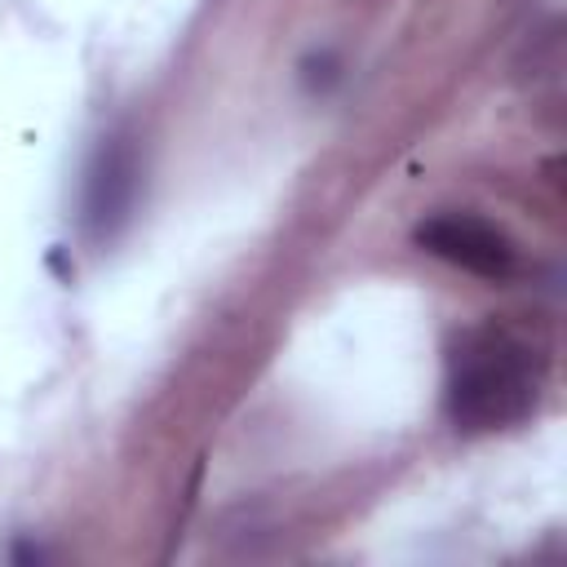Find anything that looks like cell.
Listing matches in <instances>:
<instances>
[{
    "label": "cell",
    "mask_w": 567,
    "mask_h": 567,
    "mask_svg": "<svg viewBox=\"0 0 567 567\" xmlns=\"http://www.w3.org/2000/svg\"><path fill=\"white\" fill-rule=\"evenodd\" d=\"M416 244L465 270V275H478V279H509L518 270V248L509 244L505 230H496L492 221L474 217V213H434L416 226Z\"/></svg>",
    "instance_id": "2"
},
{
    "label": "cell",
    "mask_w": 567,
    "mask_h": 567,
    "mask_svg": "<svg viewBox=\"0 0 567 567\" xmlns=\"http://www.w3.org/2000/svg\"><path fill=\"white\" fill-rule=\"evenodd\" d=\"M545 346L509 323H478L461 332L447 354V416L456 430L492 434L532 416L545 390Z\"/></svg>",
    "instance_id": "1"
},
{
    "label": "cell",
    "mask_w": 567,
    "mask_h": 567,
    "mask_svg": "<svg viewBox=\"0 0 567 567\" xmlns=\"http://www.w3.org/2000/svg\"><path fill=\"white\" fill-rule=\"evenodd\" d=\"M137 146L128 133H111L102 137V146L93 151V164L84 173V230L89 239H111L120 235V226L133 213L137 199Z\"/></svg>",
    "instance_id": "3"
}]
</instances>
